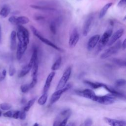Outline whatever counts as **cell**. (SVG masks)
<instances>
[{"label": "cell", "instance_id": "cell-39", "mask_svg": "<svg viewBox=\"0 0 126 126\" xmlns=\"http://www.w3.org/2000/svg\"><path fill=\"white\" fill-rule=\"evenodd\" d=\"M122 46L123 48V49H125L126 48V39H125L123 41L122 44Z\"/></svg>", "mask_w": 126, "mask_h": 126}, {"label": "cell", "instance_id": "cell-45", "mask_svg": "<svg viewBox=\"0 0 126 126\" xmlns=\"http://www.w3.org/2000/svg\"></svg>", "mask_w": 126, "mask_h": 126}, {"label": "cell", "instance_id": "cell-38", "mask_svg": "<svg viewBox=\"0 0 126 126\" xmlns=\"http://www.w3.org/2000/svg\"><path fill=\"white\" fill-rule=\"evenodd\" d=\"M126 4V0H120L118 3V6L119 7H122Z\"/></svg>", "mask_w": 126, "mask_h": 126}, {"label": "cell", "instance_id": "cell-9", "mask_svg": "<svg viewBox=\"0 0 126 126\" xmlns=\"http://www.w3.org/2000/svg\"><path fill=\"white\" fill-rule=\"evenodd\" d=\"M93 16L90 15L85 21L82 28V33L84 36H86L90 32L93 24Z\"/></svg>", "mask_w": 126, "mask_h": 126}, {"label": "cell", "instance_id": "cell-3", "mask_svg": "<svg viewBox=\"0 0 126 126\" xmlns=\"http://www.w3.org/2000/svg\"><path fill=\"white\" fill-rule=\"evenodd\" d=\"M31 29L32 32L33 33V34L34 35H35L38 39H39L42 42L44 43L45 44L53 48L54 49L57 50V51H59L60 52H63L64 50L61 48L60 47H58V46H57L56 44H54L53 42H52L51 41H50L49 40L44 38V37H43L40 33V32L35 29V28H34L33 26H31Z\"/></svg>", "mask_w": 126, "mask_h": 126}, {"label": "cell", "instance_id": "cell-22", "mask_svg": "<svg viewBox=\"0 0 126 126\" xmlns=\"http://www.w3.org/2000/svg\"><path fill=\"white\" fill-rule=\"evenodd\" d=\"M62 59L61 57H59L57 58V59L56 60V61L55 62V63H53V64L52 65V67H51V69L53 71H55L58 70L61 64L62 63Z\"/></svg>", "mask_w": 126, "mask_h": 126}, {"label": "cell", "instance_id": "cell-21", "mask_svg": "<svg viewBox=\"0 0 126 126\" xmlns=\"http://www.w3.org/2000/svg\"><path fill=\"white\" fill-rule=\"evenodd\" d=\"M10 12V9L8 6H4L0 11V15L3 17H6Z\"/></svg>", "mask_w": 126, "mask_h": 126}, {"label": "cell", "instance_id": "cell-6", "mask_svg": "<svg viewBox=\"0 0 126 126\" xmlns=\"http://www.w3.org/2000/svg\"><path fill=\"white\" fill-rule=\"evenodd\" d=\"M71 70L72 69L71 66L68 67L65 70L56 88V90L63 88L66 85V83L70 76L71 73Z\"/></svg>", "mask_w": 126, "mask_h": 126}, {"label": "cell", "instance_id": "cell-29", "mask_svg": "<svg viewBox=\"0 0 126 126\" xmlns=\"http://www.w3.org/2000/svg\"><path fill=\"white\" fill-rule=\"evenodd\" d=\"M93 124V121L91 118H87L81 124L80 126H91Z\"/></svg>", "mask_w": 126, "mask_h": 126}, {"label": "cell", "instance_id": "cell-44", "mask_svg": "<svg viewBox=\"0 0 126 126\" xmlns=\"http://www.w3.org/2000/svg\"><path fill=\"white\" fill-rule=\"evenodd\" d=\"M80 0H77V1H80Z\"/></svg>", "mask_w": 126, "mask_h": 126}, {"label": "cell", "instance_id": "cell-32", "mask_svg": "<svg viewBox=\"0 0 126 126\" xmlns=\"http://www.w3.org/2000/svg\"><path fill=\"white\" fill-rule=\"evenodd\" d=\"M50 30L51 31V32L53 33V34H56V25H55V23L53 22H52L51 24H50Z\"/></svg>", "mask_w": 126, "mask_h": 126}, {"label": "cell", "instance_id": "cell-13", "mask_svg": "<svg viewBox=\"0 0 126 126\" xmlns=\"http://www.w3.org/2000/svg\"><path fill=\"white\" fill-rule=\"evenodd\" d=\"M104 121L110 126H126L125 121L111 119L108 117L104 118Z\"/></svg>", "mask_w": 126, "mask_h": 126}, {"label": "cell", "instance_id": "cell-30", "mask_svg": "<svg viewBox=\"0 0 126 126\" xmlns=\"http://www.w3.org/2000/svg\"><path fill=\"white\" fill-rule=\"evenodd\" d=\"M0 108L3 110H8L11 108V106L6 103H3L0 104Z\"/></svg>", "mask_w": 126, "mask_h": 126}, {"label": "cell", "instance_id": "cell-2", "mask_svg": "<svg viewBox=\"0 0 126 126\" xmlns=\"http://www.w3.org/2000/svg\"><path fill=\"white\" fill-rule=\"evenodd\" d=\"M17 29L16 35L19 42L28 45L30 41V34L28 30L22 25L18 26Z\"/></svg>", "mask_w": 126, "mask_h": 126}, {"label": "cell", "instance_id": "cell-12", "mask_svg": "<svg viewBox=\"0 0 126 126\" xmlns=\"http://www.w3.org/2000/svg\"><path fill=\"white\" fill-rule=\"evenodd\" d=\"M124 32V30L123 29H120L117 31L111 36L110 37L108 43V46H112L116 41H117L123 34Z\"/></svg>", "mask_w": 126, "mask_h": 126}, {"label": "cell", "instance_id": "cell-27", "mask_svg": "<svg viewBox=\"0 0 126 126\" xmlns=\"http://www.w3.org/2000/svg\"><path fill=\"white\" fill-rule=\"evenodd\" d=\"M126 84V80L124 79H119L115 81V85L117 87H123Z\"/></svg>", "mask_w": 126, "mask_h": 126}, {"label": "cell", "instance_id": "cell-41", "mask_svg": "<svg viewBox=\"0 0 126 126\" xmlns=\"http://www.w3.org/2000/svg\"><path fill=\"white\" fill-rule=\"evenodd\" d=\"M33 126H39V125H38V123H35L34 125H33Z\"/></svg>", "mask_w": 126, "mask_h": 126}, {"label": "cell", "instance_id": "cell-36", "mask_svg": "<svg viewBox=\"0 0 126 126\" xmlns=\"http://www.w3.org/2000/svg\"><path fill=\"white\" fill-rule=\"evenodd\" d=\"M6 71L5 69H4L1 73V74H0V81H2L4 79V78L6 77Z\"/></svg>", "mask_w": 126, "mask_h": 126}, {"label": "cell", "instance_id": "cell-1", "mask_svg": "<svg viewBox=\"0 0 126 126\" xmlns=\"http://www.w3.org/2000/svg\"><path fill=\"white\" fill-rule=\"evenodd\" d=\"M112 32L113 30L112 28V25H111V26H109L107 30L104 32L101 37L99 38V40L97 44V52H99L101 51L107 44L112 34Z\"/></svg>", "mask_w": 126, "mask_h": 126}, {"label": "cell", "instance_id": "cell-40", "mask_svg": "<svg viewBox=\"0 0 126 126\" xmlns=\"http://www.w3.org/2000/svg\"><path fill=\"white\" fill-rule=\"evenodd\" d=\"M65 126H75V125L73 123H70L67 125H66Z\"/></svg>", "mask_w": 126, "mask_h": 126}, {"label": "cell", "instance_id": "cell-8", "mask_svg": "<svg viewBox=\"0 0 126 126\" xmlns=\"http://www.w3.org/2000/svg\"><path fill=\"white\" fill-rule=\"evenodd\" d=\"M9 22L13 25H22L28 24L30 22V19L26 16H12L8 18Z\"/></svg>", "mask_w": 126, "mask_h": 126}, {"label": "cell", "instance_id": "cell-14", "mask_svg": "<svg viewBox=\"0 0 126 126\" xmlns=\"http://www.w3.org/2000/svg\"><path fill=\"white\" fill-rule=\"evenodd\" d=\"M28 45L25 43L18 42L17 46V52H16V57L17 60H20L23 55L24 54L27 48Z\"/></svg>", "mask_w": 126, "mask_h": 126}, {"label": "cell", "instance_id": "cell-28", "mask_svg": "<svg viewBox=\"0 0 126 126\" xmlns=\"http://www.w3.org/2000/svg\"><path fill=\"white\" fill-rule=\"evenodd\" d=\"M30 89L31 88L29 84H24V85H22L20 87L21 91L23 93H27Z\"/></svg>", "mask_w": 126, "mask_h": 126}, {"label": "cell", "instance_id": "cell-16", "mask_svg": "<svg viewBox=\"0 0 126 126\" xmlns=\"http://www.w3.org/2000/svg\"><path fill=\"white\" fill-rule=\"evenodd\" d=\"M55 75V72L54 71H53V72H51L47 76L45 83V85L43 89V94L47 93V92L48 91L50 88L51 82Z\"/></svg>", "mask_w": 126, "mask_h": 126}, {"label": "cell", "instance_id": "cell-35", "mask_svg": "<svg viewBox=\"0 0 126 126\" xmlns=\"http://www.w3.org/2000/svg\"><path fill=\"white\" fill-rule=\"evenodd\" d=\"M13 112L11 110H9L7 112H6L5 113H4L3 114V116L5 117H9V118H11V117H12V116H13Z\"/></svg>", "mask_w": 126, "mask_h": 126}, {"label": "cell", "instance_id": "cell-11", "mask_svg": "<svg viewBox=\"0 0 126 126\" xmlns=\"http://www.w3.org/2000/svg\"><path fill=\"white\" fill-rule=\"evenodd\" d=\"M76 93L79 95L91 99L92 100H93L95 96L96 95L93 91L89 89H86L82 91H76Z\"/></svg>", "mask_w": 126, "mask_h": 126}, {"label": "cell", "instance_id": "cell-19", "mask_svg": "<svg viewBox=\"0 0 126 126\" xmlns=\"http://www.w3.org/2000/svg\"><path fill=\"white\" fill-rule=\"evenodd\" d=\"M112 5V2H109L107 4H106L100 10L99 13V19H102V18H103V17L105 15V14H106L108 9L111 7V6Z\"/></svg>", "mask_w": 126, "mask_h": 126}, {"label": "cell", "instance_id": "cell-18", "mask_svg": "<svg viewBox=\"0 0 126 126\" xmlns=\"http://www.w3.org/2000/svg\"><path fill=\"white\" fill-rule=\"evenodd\" d=\"M38 70V58H37L34 61L32 68L31 75L32 78L37 77Z\"/></svg>", "mask_w": 126, "mask_h": 126}, {"label": "cell", "instance_id": "cell-25", "mask_svg": "<svg viewBox=\"0 0 126 126\" xmlns=\"http://www.w3.org/2000/svg\"><path fill=\"white\" fill-rule=\"evenodd\" d=\"M112 62H114L115 63H116L117 65L123 67V66H126V61L123 59H117V58H114L112 60Z\"/></svg>", "mask_w": 126, "mask_h": 126}, {"label": "cell", "instance_id": "cell-31", "mask_svg": "<svg viewBox=\"0 0 126 126\" xmlns=\"http://www.w3.org/2000/svg\"><path fill=\"white\" fill-rule=\"evenodd\" d=\"M16 73V69L13 65H11L9 68V74L10 76H13Z\"/></svg>", "mask_w": 126, "mask_h": 126}, {"label": "cell", "instance_id": "cell-7", "mask_svg": "<svg viewBox=\"0 0 126 126\" xmlns=\"http://www.w3.org/2000/svg\"><path fill=\"white\" fill-rule=\"evenodd\" d=\"M71 87V84L70 83L66 85L63 88L59 89L55 91L52 95L50 98V103L54 104L56 102H57L61 97L62 94L65 92L67 90H68Z\"/></svg>", "mask_w": 126, "mask_h": 126}, {"label": "cell", "instance_id": "cell-37", "mask_svg": "<svg viewBox=\"0 0 126 126\" xmlns=\"http://www.w3.org/2000/svg\"><path fill=\"white\" fill-rule=\"evenodd\" d=\"M19 114H20V111H16L15 112H14L13 114V116L12 117L15 119H17L18 118H19Z\"/></svg>", "mask_w": 126, "mask_h": 126}, {"label": "cell", "instance_id": "cell-26", "mask_svg": "<svg viewBox=\"0 0 126 126\" xmlns=\"http://www.w3.org/2000/svg\"><path fill=\"white\" fill-rule=\"evenodd\" d=\"M71 111L70 109H64L63 111H62L60 112L59 115L62 117L69 118L71 115Z\"/></svg>", "mask_w": 126, "mask_h": 126}, {"label": "cell", "instance_id": "cell-23", "mask_svg": "<svg viewBox=\"0 0 126 126\" xmlns=\"http://www.w3.org/2000/svg\"><path fill=\"white\" fill-rule=\"evenodd\" d=\"M48 98V95L47 93L43 94L38 98L37 100L38 103L40 105H43L46 103Z\"/></svg>", "mask_w": 126, "mask_h": 126}, {"label": "cell", "instance_id": "cell-4", "mask_svg": "<svg viewBox=\"0 0 126 126\" xmlns=\"http://www.w3.org/2000/svg\"><path fill=\"white\" fill-rule=\"evenodd\" d=\"M115 97L114 96L111 94H107L102 96H98L96 95L93 99V101L102 104L109 105L113 104L115 102Z\"/></svg>", "mask_w": 126, "mask_h": 126}, {"label": "cell", "instance_id": "cell-42", "mask_svg": "<svg viewBox=\"0 0 126 126\" xmlns=\"http://www.w3.org/2000/svg\"><path fill=\"white\" fill-rule=\"evenodd\" d=\"M1 34H0V43H1Z\"/></svg>", "mask_w": 126, "mask_h": 126}, {"label": "cell", "instance_id": "cell-15", "mask_svg": "<svg viewBox=\"0 0 126 126\" xmlns=\"http://www.w3.org/2000/svg\"><path fill=\"white\" fill-rule=\"evenodd\" d=\"M100 38V35L96 34L92 36L88 40L87 44V49L90 51L93 49L97 45Z\"/></svg>", "mask_w": 126, "mask_h": 126}, {"label": "cell", "instance_id": "cell-17", "mask_svg": "<svg viewBox=\"0 0 126 126\" xmlns=\"http://www.w3.org/2000/svg\"><path fill=\"white\" fill-rule=\"evenodd\" d=\"M16 37V32L15 31H12L10 34V49L12 51L15 50L17 47Z\"/></svg>", "mask_w": 126, "mask_h": 126}, {"label": "cell", "instance_id": "cell-24", "mask_svg": "<svg viewBox=\"0 0 126 126\" xmlns=\"http://www.w3.org/2000/svg\"><path fill=\"white\" fill-rule=\"evenodd\" d=\"M36 99V97H34L33 98H32V99L30 100L27 103V104L26 105V106L24 107V111H25V112H27V111H28L30 108L33 105V104L34 103L35 100Z\"/></svg>", "mask_w": 126, "mask_h": 126}, {"label": "cell", "instance_id": "cell-10", "mask_svg": "<svg viewBox=\"0 0 126 126\" xmlns=\"http://www.w3.org/2000/svg\"><path fill=\"white\" fill-rule=\"evenodd\" d=\"M79 39V34L76 29L71 32L69 38V45L70 47H74L77 44Z\"/></svg>", "mask_w": 126, "mask_h": 126}, {"label": "cell", "instance_id": "cell-33", "mask_svg": "<svg viewBox=\"0 0 126 126\" xmlns=\"http://www.w3.org/2000/svg\"><path fill=\"white\" fill-rule=\"evenodd\" d=\"M37 81V77L32 78V81L31 83L29 84L31 89L33 88L35 86V85L36 84Z\"/></svg>", "mask_w": 126, "mask_h": 126}, {"label": "cell", "instance_id": "cell-5", "mask_svg": "<svg viewBox=\"0 0 126 126\" xmlns=\"http://www.w3.org/2000/svg\"><path fill=\"white\" fill-rule=\"evenodd\" d=\"M121 42L120 41H118L114 45L110 46L109 48L107 49L105 51L101 54L100 58L102 59H105L111 56L113 54L116 53L121 47Z\"/></svg>", "mask_w": 126, "mask_h": 126}, {"label": "cell", "instance_id": "cell-20", "mask_svg": "<svg viewBox=\"0 0 126 126\" xmlns=\"http://www.w3.org/2000/svg\"><path fill=\"white\" fill-rule=\"evenodd\" d=\"M84 83L94 89H96L102 87L103 83L98 82H93L88 80H84Z\"/></svg>", "mask_w": 126, "mask_h": 126}, {"label": "cell", "instance_id": "cell-43", "mask_svg": "<svg viewBox=\"0 0 126 126\" xmlns=\"http://www.w3.org/2000/svg\"><path fill=\"white\" fill-rule=\"evenodd\" d=\"M1 115H2V112H1V110L0 109V117L1 116Z\"/></svg>", "mask_w": 126, "mask_h": 126}, {"label": "cell", "instance_id": "cell-34", "mask_svg": "<svg viewBox=\"0 0 126 126\" xmlns=\"http://www.w3.org/2000/svg\"><path fill=\"white\" fill-rule=\"evenodd\" d=\"M26 117V112L24 111V110L22 111H20V114H19V118L20 119L23 120H25Z\"/></svg>", "mask_w": 126, "mask_h": 126}]
</instances>
